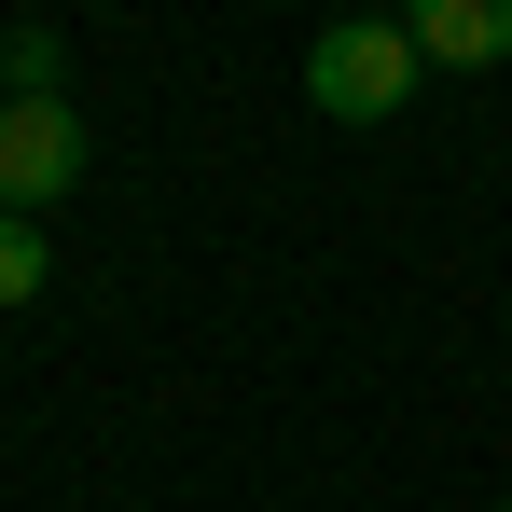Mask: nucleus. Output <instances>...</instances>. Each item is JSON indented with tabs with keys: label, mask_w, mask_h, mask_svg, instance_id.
I'll use <instances>...</instances> for the list:
<instances>
[{
	"label": "nucleus",
	"mask_w": 512,
	"mask_h": 512,
	"mask_svg": "<svg viewBox=\"0 0 512 512\" xmlns=\"http://www.w3.org/2000/svg\"><path fill=\"white\" fill-rule=\"evenodd\" d=\"M416 70H429V56H416L402 14H333V28L305 42V97H319L333 125H388V111L416 97Z\"/></svg>",
	"instance_id": "f257e3e1"
},
{
	"label": "nucleus",
	"mask_w": 512,
	"mask_h": 512,
	"mask_svg": "<svg viewBox=\"0 0 512 512\" xmlns=\"http://www.w3.org/2000/svg\"><path fill=\"white\" fill-rule=\"evenodd\" d=\"M70 180H84V111L70 97H0V208L42 222Z\"/></svg>",
	"instance_id": "f03ea898"
},
{
	"label": "nucleus",
	"mask_w": 512,
	"mask_h": 512,
	"mask_svg": "<svg viewBox=\"0 0 512 512\" xmlns=\"http://www.w3.org/2000/svg\"><path fill=\"white\" fill-rule=\"evenodd\" d=\"M402 28H416V56H443V70H499L512 56V0H429Z\"/></svg>",
	"instance_id": "7ed1b4c3"
},
{
	"label": "nucleus",
	"mask_w": 512,
	"mask_h": 512,
	"mask_svg": "<svg viewBox=\"0 0 512 512\" xmlns=\"http://www.w3.org/2000/svg\"><path fill=\"white\" fill-rule=\"evenodd\" d=\"M70 84V28H56V14H14V28H0V97H56Z\"/></svg>",
	"instance_id": "20e7f679"
},
{
	"label": "nucleus",
	"mask_w": 512,
	"mask_h": 512,
	"mask_svg": "<svg viewBox=\"0 0 512 512\" xmlns=\"http://www.w3.org/2000/svg\"><path fill=\"white\" fill-rule=\"evenodd\" d=\"M42 222H28V208H0V305H28V291H42Z\"/></svg>",
	"instance_id": "39448f33"
},
{
	"label": "nucleus",
	"mask_w": 512,
	"mask_h": 512,
	"mask_svg": "<svg viewBox=\"0 0 512 512\" xmlns=\"http://www.w3.org/2000/svg\"><path fill=\"white\" fill-rule=\"evenodd\" d=\"M499 512H512V499H499Z\"/></svg>",
	"instance_id": "423d86ee"
}]
</instances>
